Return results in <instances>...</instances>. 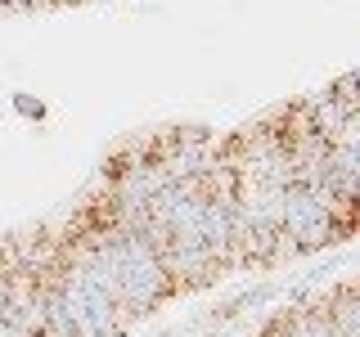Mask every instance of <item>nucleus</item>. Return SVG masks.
<instances>
[{"mask_svg":"<svg viewBox=\"0 0 360 337\" xmlns=\"http://www.w3.org/2000/svg\"><path fill=\"white\" fill-rule=\"evenodd\" d=\"M352 230H356L352 202H338L329 194H311V189L292 185L284 194V216H279V265L320 252V247L347 239Z\"/></svg>","mask_w":360,"mask_h":337,"instance_id":"1","label":"nucleus"},{"mask_svg":"<svg viewBox=\"0 0 360 337\" xmlns=\"http://www.w3.org/2000/svg\"><path fill=\"white\" fill-rule=\"evenodd\" d=\"M315 306L324 310V319L333 324L338 337H360V292H356V279H338V284H329L324 292H315Z\"/></svg>","mask_w":360,"mask_h":337,"instance_id":"2","label":"nucleus"},{"mask_svg":"<svg viewBox=\"0 0 360 337\" xmlns=\"http://www.w3.org/2000/svg\"><path fill=\"white\" fill-rule=\"evenodd\" d=\"M41 337H82L72 324V315H68V301L59 292V279H54V265L41 270Z\"/></svg>","mask_w":360,"mask_h":337,"instance_id":"3","label":"nucleus"},{"mask_svg":"<svg viewBox=\"0 0 360 337\" xmlns=\"http://www.w3.org/2000/svg\"><path fill=\"white\" fill-rule=\"evenodd\" d=\"M324 90H329V95H333V99H338V104H342L347 112H360V90H356V72H342V77H338L333 86H324Z\"/></svg>","mask_w":360,"mask_h":337,"instance_id":"4","label":"nucleus"}]
</instances>
